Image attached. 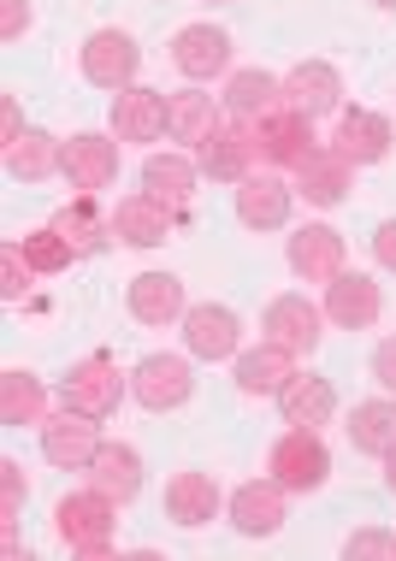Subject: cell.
Wrapping results in <instances>:
<instances>
[{"mask_svg":"<svg viewBox=\"0 0 396 561\" xmlns=\"http://www.w3.org/2000/svg\"><path fill=\"white\" fill-rule=\"evenodd\" d=\"M279 408H284V426H331V414H338V385L319 373H296L291 385L279 390Z\"/></svg>","mask_w":396,"mask_h":561,"instance_id":"d4e9b609","label":"cell"},{"mask_svg":"<svg viewBox=\"0 0 396 561\" xmlns=\"http://www.w3.org/2000/svg\"><path fill=\"white\" fill-rule=\"evenodd\" d=\"M219 484H213V473H172L166 479V520L184 526V533H195V526H207L213 514H219Z\"/></svg>","mask_w":396,"mask_h":561,"instance_id":"603a6c76","label":"cell"},{"mask_svg":"<svg viewBox=\"0 0 396 561\" xmlns=\"http://www.w3.org/2000/svg\"><path fill=\"white\" fill-rule=\"evenodd\" d=\"M19 508H24V467L7 455V461H0V526H7V533L19 526Z\"/></svg>","mask_w":396,"mask_h":561,"instance_id":"d590c367","label":"cell"},{"mask_svg":"<svg viewBox=\"0 0 396 561\" xmlns=\"http://www.w3.org/2000/svg\"><path fill=\"white\" fill-rule=\"evenodd\" d=\"M172 219H178V207L155 202V195H125L113 207V237L131 242V249H160L172 237Z\"/></svg>","mask_w":396,"mask_h":561,"instance_id":"7402d4cb","label":"cell"},{"mask_svg":"<svg viewBox=\"0 0 396 561\" xmlns=\"http://www.w3.org/2000/svg\"><path fill=\"white\" fill-rule=\"evenodd\" d=\"M30 30V0H0V36L19 42Z\"/></svg>","mask_w":396,"mask_h":561,"instance_id":"74e56055","label":"cell"},{"mask_svg":"<svg viewBox=\"0 0 396 561\" xmlns=\"http://www.w3.org/2000/svg\"><path fill=\"white\" fill-rule=\"evenodd\" d=\"M391 148H396V125L385 113H373V107H349L338 118V154L349 165H378V160H391Z\"/></svg>","mask_w":396,"mask_h":561,"instance_id":"d6986e66","label":"cell"},{"mask_svg":"<svg viewBox=\"0 0 396 561\" xmlns=\"http://www.w3.org/2000/svg\"><path fill=\"white\" fill-rule=\"evenodd\" d=\"M30 278H36V266H30L24 242H7V249H0V301H24Z\"/></svg>","mask_w":396,"mask_h":561,"instance_id":"e575fe53","label":"cell"},{"mask_svg":"<svg viewBox=\"0 0 396 561\" xmlns=\"http://www.w3.org/2000/svg\"><path fill=\"white\" fill-rule=\"evenodd\" d=\"M385 484H391V496H396V449L385 455Z\"/></svg>","mask_w":396,"mask_h":561,"instance_id":"60d3db41","label":"cell"},{"mask_svg":"<svg viewBox=\"0 0 396 561\" xmlns=\"http://www.w3.org/2000/svg\"><path fill=\"white\" fill-rule=\"evenodd\" d=\"M254 136L249 125H213L202 142H195V165H202V178H213V184H242V178L254 172Z\"/></svg>","mask_w":396,"mask_h":561,"instance_id":"ba28073f","label":"cell"},{"mask_svg":"<svg viewBox=\"0 0 396 561\" xmlns=\"http://www.w3.org/2000/svg\"><path fill=\"white\" fill-rule=\"evenodd\" d=\"M219 125V113H213V95H202V89H172L166 95V136L172 142H202V136Z\"/></svg>","mask_w":396,"mask_h":561,"instance_id":"d6a6232c","label":"cell"},{"mask_svg":"<svg viewBox=\"0 0 396 561\" xmlns=\"http://www.w3.org/2000/svg\"><path fill=\"white\" fill-rule=\"evenodd\" d=\"M343 556L349 561H367V556H396V538L391 533H378V526H367V533H355L343 543Z\"/></svg>","mask_w":396,"mask_h":561,"instance_id":"8d00e7d4","label":"cell"},{"mask_svg":"<svg viewBox=\"0 0 396 561\" xmlns=\"http://www.w3.org/2000/svg\"><path fill=\"white\" fill-rule=\"evenodd\" d=\"M54 526H59V538L71 543L78 556H113V526H118V503L106 491H71V496H59V508H54Z\"/></svg>","mask_w":396,"mask_h":561,"instance_id":"6da1fadb","label":"cell"},{"mask_svg":"<svg viewBox=\"0 0 396 561\" xmlns=\"http://www.w3.org/2000/svg\"><path fill=\"white\" fill-rule=\"evenodd\" d=\"M95 449H101V420L78 414V408H59V414L42 420V455L59 473H89Z\"/></svg>","mask_w":396,"mask_h":561,"instance_id":"8992f818","label":"cell"},{"mask_svg":"<svg viewBox=\"0 0 396 561\" xmlns=\"http://www.w3.org/2000/svg\"><path fill=\"white\" fill-rule=\"evenodd\" d=\"M195 355H143L131 367V397L148 408V414H172L195 397Z\"/></svg>","mask_w":396,"mask_h":561,"instance_id":"3957f363","label":"cell"},{"mask_svg":"<svg viewBox=\"0 0 396 561\" xmlns=\"http://www.w3.org/2000/svg\"><path fill=\"white\" fill-rule=\"evenodd\" d=\"M291 378H296V355L279 343H261V348H242L237 355V390L242 397H279Z\"/></svg>","mask_w":396,"mask_h":561,"instance_id":"484cf974","label":"cell"},{"mask_svg":"<svg viewBox=\"0 0 396 561\" xmlns=\"http://www.w3.org/2000/svg\"><path fill=\"white\" fill-rule=\"evenodd\" d=\"M59 178H66V184L78 190V195H101V190H113V178H118V136L78 130V136L66 142Z\"/></svg>","mask_w":396,"mask_h":561,"instance_id":"52a82bcc","label":"cell"},{"mask_svg":"<svg viewBox=\"0 0 396 561\" xmlns=\"http://www.w3.org/2000/svg\"><path fill=\"white\" fill-rule=\"evenodd\" d=\"M172 66L184 71L190 83L231 78V36H225L219 24H184L172 36Z\"/></svg>","mask_w":396,"mask_h":561,"instance_id":"7c38bea8","label":"cell"},{"mask_svg":"<svg viewBox=\"0 0 396 561\" xmlns=\"http://www.w3.org/2000/svg\"><path fill=\"white\" fill-rule=\"evenodd\" d=\"M48 420V390L36 373L7 367L0 373V426H42Z\"/></svg>","mask_w":396,"mask_h":561,"instance_id":"f546056e","label":"cell"},{"mask_svg":"<svg viewBox=\"0 0 396 561\" xmlns=\"http://www.w3.org/2000/svg\"><path fill=\"white\" fill-rule=\"evenodd\" d=\"M184 348L195 360H237L242 355V320L225 301H195L184 313Z\"/></svg>","mask_w":396,"mask_h":561,"instance_id":"9c48e42d","label":"cell"},{"mask_svg":"<svg viewBox=\"0 0 396 561\" xmlns=\"http://www.w3.org/2000/svg\"><path fill=\"white\" fill-rule=\"evenodd\" d=\"M284 484L279 479H249V484H237L231 491V526L242 538H272V533H284Z\"/></svg>","mask_w":396,"mask_h":561,"instance_id":"ac0fdd59","label":"cell"},{"mask_svg":"<svg viewBox=\"0 0 396 561\" xmlns=\"http://www.w3.org/2000/svg\"><path fill=\"white\" fill-rule=\"evenodd\" d=\"M291 207H296V184H284V178H272V172H249L237 184V219L249 225V231H284V225H291Z\"/></svg>","mask_w":396,"mask_h":561,"instance_id":"9a60e30c","label":"cell"},{"mask_svg":"<svg viewBox=\"0 0 396 561\" xmlns=\"http://www.w3.org/2000/svg\"><path fill=\"white\" fill-rule=\"evenodd\" d=\"M284 101H291L296 113H308V118L338 113L343 107L338 66H331V59H302V66H291V71H284Z\"/></svg>","mask_w":396,"mask_h":561,"instance_id":"e0dca14e","label":"cell"},{"mask_svg":"<svg viewBox=\"0 0 396 561\" xmlns=\"http://www.w3.org/2000/svg\"><path fill=\"white\" fill-rule=\"evenodd\" d=\"M378 7H385V12H396V0H378Z\"/></svg>","mask_w":396,"mask_h":561,"instance_id":"b9f144b4","label":"cell"},{"mask_svg":"<svg viewBox=\"0 0 396 561\" xmlns=\"http://www.w3.org/2000/svg\"><path fill=\"white\" fill-rule=\"evenodd\" d=\"M125 390H131V378L118 373L113 360H106V355H89V360H78V367L66 373L59 402L78 408V414H89V420H113L118 402H125Z\"/></svg>","mask_w":396,"mask_h":561,"instance_id":"277c9868","label":"cell"},{"mask_svg":"<svg viewBox=\"0 0 396 561\" xmlns=\"http://www.w3.org/2000/svg\"><path fill=\"white\" fill-rule=\"evenodd\" d=\"M373 261L385 266V272H396V219H385V225L373 231Z\"/></svg>","mask_w":396,"mask_h":561,"instance_id":"f35d334b","label":"cell"},{"mask_svg":"<svg viewBox=\"0 0 396 561\" xmlns=\"http://www.w3.org/2000/svg\"><path fill=\"white\" fill-rule=\"evenodd\" d=\"M349 178H355V165H349L338 148H314V154L296 165V195L308 207H338L349 195Z\"/></svg>","mask_w":396,"mask_h":561,"instance_id":"cb8c5ba5","label":"cell"},{"mask_svg":"<svg viewBox=\"0 0 396 561\" xmlns=\"http://www.w3.org/2000/svg\"><path fill=\"white\" fill-rule=\"evenodd\" d=\"M89 484L106 491L113 503H136V491H143V455H136L131 444H106L101 437L95 461H89Z\"/></svg>","mask_w":396,"mask_h":561,"instance_id":"4316f807","label":"cell"},{"mask_svg":"<svg viewBox=\"0 0 396 561\" xmlns=\"http://www.w3.org/2000/svg\"><path fill=\"white\" fill-rule=\"evenodd\" d=\"M83 78L95 83V89H131L136 83V71H143V48L125 36V30H95V36L83 42Z\"/></svg>","mask_w":396,"mask_h":561,"instance_id":"30bf717a","label":"cell"},{"mask_svg":"<svg viewBox=\"0 0 396 561\" xmlns=\"http://www.w3.org/2000/svg\"><path fill=\"white\" fill-rule=\"evenodd\" d=\"M261 331H267V343L291 348V355H314L319 337H326V308H314L308 296H272Z\"/></svg>","mask_w":396,"mask_h":561,"instance_id":"8fae6325","label":"cell"},{"mask_svg":"<svg viewBox=\"0 0 396 561\" xmlns=\"http://www.w3.org/2000/svg\"><path fill=\"white\" fill-rule=\"evenodd\" d=\"M373 378H378L385 390H396V337H385V343L373 348Z\"/></svg>","mask_w":396,"mask_h":561,"instance_id":"ab89813d","label":"cell"},{"mask_svg":"<svg viewBox=\"0 0 396 561\" xmlns=\"http://www.w3.org/2000/svg\"><path fill=\"white\" fill-rule=\"evenodd\" d=\"M284 254H291V272H296L302 284H331L343 272V261H349L338 225H302Z\"/></svg>","mask_w":396,"mask_h":561,"instance_id":"2e32d148","label":"cell"},{"mask_svg":"<svg viewBox=\"0 0 396 561\" xmlns=\"http://www.w3.org/2000/svg\"><path fill=\"white\" fill-rule=\"evenodd\" d=\"M54 231L71 242V254H78V261H89V254H101L106 242H113V219L95 214V195H78V202H66L54 214Z\"/></svg>","mask_w":396,"mask_h":561,"instance_id":"f1b7e54d","label":"cell"},{"mask_svg":"<svg viewBox=\"0 0 396 561\" xmlns=\"http://www.w3.org/2000/svg\"><path fill=\"white\" fill-rule=\"evenodd\" d=\"M349 444H355V455L385 461V455L396 449V402L391 397L355 402V414H349Z\"/></svg>","mask_w":396,"mask_h":561,"instance_id":"4dcf8cb0","label":"cell"},{"mask_svg":"<svg viewBox=\"0 0 396 561\" xmlns=\"http://www.w3.org/2000/svg\"><path fill=\"white\" fill-rule=\"evenodd\" d=\"M59 160H66V142L48 136V130H24L19 142H7V172L19 178V184H42V178H54Z\"/></svg>","mask_w":396,"mask_h":561,"instance_id":"1f68e13d","label":"cell"},{"mask_svg":"<svg viewBox=\"0 0 396 561\" xmlns=\"http://www.w3.org/2000/svg\"><path fill=\"white\" fill-rule=\"evenodd\" d=\"M267 479H279L291 496H308L331 479V449L319 444L314 426H291L279 444L267 449Z\"/></svg>","mask_w":396,"mask_h":561,"instance_id":"7a4b0ae2","label":"cell"},{"mask_svg":"<svg viewBox=\"0 0 396 561\" xmlns=\"http://www.w3.org/2000/svg\"><path fill=\"white\" fill-rule=\"evenodd\" d=\"M195 184H202V165L190 154H148L143 160V195H155L166 207H190Z\"/></svg>","mask_w":396,"mask_h":561,"instance_id":"83f0119b","label":"cell"},{"mask_svg":"<svg viewBox=\"0 0 396 561\" xmlns=\"http://www.w3.org/2000/svg\"><path fill=\"white\" fill-rule=\"evenodd\" d=\"M125 308L136 325H184V313H190L184 278L178 272H136L125 290Z\"/></svg>","mask_w":396,"mask_h":561,"instance_id":"4fadbf2b","label":"cell"},{"mask_svg":"<svg viewBox=\"0 0 396 561\" xmlns=\"http://www.w3.org/2000/svg\"><path fill=\"white\" fill-rule=\"evenodd\" d=\"M378 313H385V296H378V284L367 272H338V278L326 284V320L338 331H373Z\"/></svg>","mask_w":396,"mask_h":561,"instance_id":"5bb4252c","label":"cell"},{"mask_svg":"<svg viewBox=\"0 0 396 561\" xmlns=\"http://www.w3.org/2000/svg\"><path fill=\"white\" fill-rule=\"evenodd\" d=\"M219 107L231 113L237 125H254V118H267L272 107H284V78H272V71H261V66H242V71L225 78Z\"/></svg>","mask_w":396,"mask_h":561,"instance_id":"ffe728a7","label":"cell"},{"mask_svg":"<svg viewBox=\"0 0 396 561\" xmlns=\"http://www.w3.org/2000/svg\"><path fill=\"white\" fill-rule=\"evenodd\" d=\"M24 242V254H30V266L42 272V278H54V272H66L71 261H78V254H71V242L54 231V225H42V231H24L19 237Z\"/></svg>","mask_w":396,"mask_h":561,"instance_id":"836d02e7","label":"cell"},{"mask_svg":"<svg viewBox=\"0 0 396 561\" xmlns=\"http://www.w3.org/2000/svg\"><path fill=\"white\" fill-rule=\"evenodd\" d=\"M249 136H254V154H261L267 165H291V172L319 148L314 118H308V113H296L291 101H284V107H272L267 118H254Z\"/></svg>","mask_w":396,"mask_h":561,"instance_id":"5b68a950","label":"cell"},{"mask_svg":"<svg viewBox=\"0 0 396 561\" xmlns=\"http://www.w3.org/2000/svg\"><path fill=\"white\" fill-rule=\"evenodd\" d=\"M113 136L118 142H160L166 136V95L160 89H118L113 95Z\"/></svg>","mask_w":396,"mask_h":561,"instance_id":"44dd1931","label":"cell"}]
</instances>
